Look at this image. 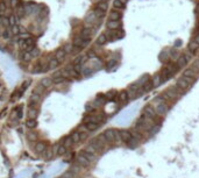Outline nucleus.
I'll use <instances>...</instances> for the list:
<instances>
[{
	"instance_id": "obj_1",
	"label": "nucleus",
	"mask_w": 199,
	"mask_h": 178,
	"mask_svg": "<svg viewBox=\"0 0 199 178\" xmlns=\"http://www.w3.org/2000/svg\"><path fill=\"white\" fill-rule=\"evenodd\" d=\"M103 135L105 136L107 143H118L119 141H121L120 135H119V131L113 129V128L106 129L105 132L103 133Z\"/></svg>"
},
{
	"instance_id": "obj_2",
	"label": "nucleus",
	"mask_w": 199,
	"mask_h": 178,
	"mask_svg": "<svg viewBox=\"0 0 199 178\" xmlns=\"http://www.w3.org/2000/svg\"><path fill=\"white\" fill-rule=\"evenodd\" d=\"M162 97L165 101H176L181 97V93L177 91V89L175 86H170L169 89H167L164 91V93H162Z\"/></svg>"
},
{
	"instance_id": "obj_3",
	"label": "nucleus",
	"mask_w": 199,
	"mask_h": 178,
	"mask_svg": "<svg viewBox=\"0 0 199 178\" xmlns=\"http://www.w3.org/2000/svg\"><path fill=\"white\" fill-rule=\"evenodd\" d=\"M190 86H191V85H190V84H189V83H187V81L183 78V77H182V78H179L178 81H176V85H175V87L177 89V91L179 92L181 94L185 93V92L189 90V87H190Z\"/></svg>"
},
{
	"instance_id": "obj_4",
	"label": "nucleus",
	"mask_w": 199,
	"mask_h": 178,
	"mask_svg": "<svg viewBox=\"0 0 199 178\" xmlns=\"http://www.w3.org/2000/svg\"><path fill=\"white\" fill-rule=\"evenodd\" d=\"M154 106H155L154 108H155V111H156V114L160 115V116H164V115L169 112V106H168L167 101L156 104V105H154Z\"/></svg>"
},
{
	"instance_id": "obj_5",
	"label": "nucleus",
	"mask_w": 199,
	"mask_h": 178,
	"mask_svg": "<svg viewBox=\"0 0 199 178\" xmlns=\"http://www.w3.org/2000/svg\"><path fill=\"white\" fill-rule=\"evenodd\" d=\"M88 43H90V40L84 39L82 35H78V36H76V37L73 39V42H72V44L76 47V48H78V49H83V48H85Z\"/></svg>"
},
{
	"instance_id": "obj_6",
	"label": "nucleus",
	"mask_w": 199,
	"mask_h": 178,
	"mask_svg": "<svg viewBox=\"0 0 199 178\" xmlns=\"http://www.w3.org/2000/svg\"><path fill=\"white\" fill-rule=\"evenodd\" d=\"M142 115H145L147 118H150V119H156V111L152 107V105H147L145 108L142 109Z\"/></svg>"
},
{
	"instance_id": "obj_7",
	"label": "nucleus",
	"mask_w": 199,
	"mask_h": 178,
	"mask_svg": "<svg viewBox=\"0 0 199 178\" xmlns=\"http://www.w3.org/2000/svg\"><path fill=\"white\" fill-rule=\"evenodd\" d=\"M119 135H120L121 141L125 142V143H128L129 141L132 140V138H133L132 132H130V131H127V129H121V131H119Z\"/></svg>"
},
{
	"instance_id": "obj_8",
	"label": "nucleus",
	"mask_w": 199,
	"mask_h": 178,
	"mask_svg": "<svg viewBox=\"0 0 199 178\" xmlns=\"http://www.w3.org/2000/svg\"><path fill=\"white\" fill-rule=\"evenodd\" d=\"M37 114H39V107L36 105H29V107L27 109L28 119H36Z\"/></svg>"
},
{
	"instance_id": "obj_9",
	"label": "nucleus",
	"mask_w": 199,
	"mask_h": 178,
	"mask_svg": "<svg viewBox=\"0 0 199 178\" xmlns=\"http://www.w3.org/2000/svg\"><path fill=\"white\" fill-rule=\"evenodd\" d=\"M77 164L81 165L82 168H88L91 165V162L88 161V158L83 155V154H79V155L77 156Z\"/></svg>"
},
{
	"instance_id": "obj_10",
	"label": "nucleus",
	"mask_w": 199,
	"mask_h": 178,
	"mask_svg": "<svg viewBox=\"0 0 199 178\" xmlns=\"http://www.w3.org/2000/svg\"><path fill=\"white\" fill-rule=\"evenodd\" d=\"M98 19H97V17H96V14H94V12L92 13H88V17H85V23H86V27H92L94 23H96V21H97Z\"/></svg>"
},
{
	"instance_id": "obj_11",
	"label": "nucleus",
	"mask_w": 199,
	"mask_h": 178,
	"mask_svg": "<svg viewBox=\"0 0 199 178\" xmlns=\"http://www.w3.org/2000/svg\"><path fill=\"white\" fill-rule=\"evenodd\" d=\"M41 94H39V93H36V92H33L32 93V96L29 97V105H39L40 101H41Z\"/></svg>"
},
{
	"instance_id": "obj_12",
	"label": "nucleus",
	"mask_w": 199,
	"mask_h": 178,
	"mask_svg": "<svg viewBox=\"0 0 199 178\" xmlns=\"http://www.w3.org/2000/svg\"><path fill=\"white\" fill-rule=\"evenodd\" d=\"M106 27L110 30H117L118 28L121 27V22L120 21H115V20H108L106 23Z\"/></svg>"
},
{
	"instance_id": "obj_13",
	"label": "nucleus",
	"mask_w": 199,
	"mask_h": 178,
	"mask_svg": "<svg viewBox=\"0 0 199 178\" xmlns=\"http://www.w3.org/2000/svg\"><path fill=\"white\" fill-rule=\"evenodd\" d=\"M46 149H47V144L44 143V142H42V141L37 142V143L35 144V147H34V150H35V153H37V154L44 153Z\"/></svg>"
},
{
	"instance_id": "obj_14",
	"label": "nucleus",
	"mask_w": 199,
	"mask_h": 178,
	"mask_svg": "<svg viewBox=\"0 0 199 178\" xmlns=\"http://www.w3.org/2000/svg\"><path fill=\"white\" fill-rule=\"evenodd\" d=\"M59 65V61L58 59H56V58H51V59H49V62H48V69L49 70H56L58 68Z\"/></svg>"
},
{
	"instance_id": "obj_15",
	"label": "nucleus",
	"mask_w": 199,
	"mask_h": 178,
	"mask_svg": "<svg viewBox=\"0 0 199 178\" xmlns=\"http://www.w3.org/2000/svg\"><path fill=\"white\" fill-rule=\"evenodd\" d=\"M20 59L21 61H24V62H29L30 59H32V55H30L29 51H27V50H22V51L20 52Z\"/></svg>"
},
{
	"instance_id": "obj_16",
	"label": "nucleus",
	"mask_w": 199,
	"mask_h": 178,
	"mask_svg": "<svg viewBox=\"0 0 199 178\" xmlns=\"http://www.w3.org/2000/svg\"><path fill=\"white\" fill-rule=\"evenodd\" d=\"M118 99H119V101H121V103H127L129 100L128 91H121L119 93V96H118Z\"/></svg>"
},
{
	"instance_id": "obj_17",
	"label": "nucleus",
	"mask_w": 199,
	"mask_h": 178,
	"mask_svg": "<svg viewBox=\"0 0 199 178\" xmlns=\"http://www.w3.org/2000/svg\"><path fill=\"white\" fill-rule=\"evenodd\" d=\"M82 154L84 156H85V157H86V158H88V161L91 162V163H92V162H94L96 161V160H97V154H93V153H90V151H88V150H83L82 151Z\"/></svg>"
},
{
	"instance_id": "obj_18",
	"label": "nucleus",
	"mask_w": 199,
	"mask_h": 178,
	"mask_svg": "<svg viewBox=\"0 0 199 178\" xmlns=\"http://www.w3.org/2000/svg\"><path fill=\"white\" fill-rule=\"evenodd\" d=\"M66 55H68V54L65 52L64 49H58V50L56 51V54H55V58H56V59H58L59 62H62V61L66 57Z\"/></svg>"
},
{
	"instance_id": "obj_19",
	"label": "nucleus",
	"mask_w": 199,
	"mask_h": 178,
	"mask_svg": "<svg viewBox=\"0 0 199 178\" xmlns=\"http://www.w3.org/2000/svg\"><path fill=\"white\" fill-rule=\"evenodd\" d=\"M84 126L88 128V132H94V131H97L99 128L100 125L99 123H96V122H86V123H84Z\"/></svg>"
},
{
	"instance_id": "obj_20",
	"label": "nucleus",
	"mask_w": 199,
	"mask_h": 178,
	"mask_svg": "<svg viewBox=\"0 0 199 178\" xmlns=\"http://www.w3.org/2000/svg\"><path fill=\"white\" fill-rule=\"evenodd\" d=\"M110 20H115V21H120L121 20V17H122V14L120 13V12L118 11H112L110 13Z\"/></svg>"
},
{
	"instance_id": "obj_21",
	"label": "nucleus",
	"mask_w": 199,
	"mask_h": 178,
	"mask_svg": "<svg viewBox=\"0 0 199 178\" xmlns=\"http://www.w3.org/2000/svg\"><path fill=\"white\" fill-rule=\"evenodd\" d=\"M27 138H28V141H30V142H36L37 138H39V134L32 129V131L28 132V134H27Z\"/></svg>"
},
{
	"instance_id": "obj_22",
	"label": "nucleus",
	"mask_w": 199,
	"mask_h": 178,
	"mask_svg": "<svg viewBox=\"0 0 199 178\" xmlns=\"http://www.w3.org/2000/svg\"><path fill=\"white\" fill-rule=\"evenodd\" d=\"M66 151H68V148L65 147V146H63V144H58L57 146V148H56V150H55V153L57 154V155L59 156H63L66 154Z\"/></svg>"
},
{
	"instance_id": "obj_23",
	"label": "nucleus",
	"mask_w": 199,
	"mask_h": 178,
	"mask_svg": "<svg viewBox=\"0 0 199 178\" xmlns=\"http://www.w3.org/2000/svg\"><path fill=\"white\" fill-rule=\"evenodd\" d=\"M152 85H154V87H158L163 81H162V77H161V75H155L154 77H152Z\"/></svg>"
},
{
	"instance_id": "obj_24",
	"label": "nucleus",
	"mask_w": 199,
	"mask_h": 178,
	"mask_svg": "<svg viewBox=\"0 0 199 178\" xmlns=\"http://www.w3.org/2000/svg\"><path fill=\"white\" fill-rule=\"evenodd\" d=\"M186 64H187L186 59L183 57V56H179V57L177 58V63H176V65H177L178 69H183V68H185Z\"/></svg>"
},
{
	"instance_id": "obj_25",
	"label": "nucleus",
	"mask_w": 199,
	"mask_h": 178,
	"mask_svg": "<svg viewBox=\"0 0 199 178\" xmlns=\"http://www.w3.org/2000/svg\"><path fill=\"white\" fill-rule=\"evenodd\" d=\"M70 136H71V138H72V141H73V143H75V144L82 141V138H81V133L78 132V131H76V132H73V133H71Z\"/></svg>"
},
{
	"instance_id": "obj_26",
	"label": "nucleus",
	"mask_w": 199,
	"mask_h": 178,
	"mask_svg": "<svg viewBox=\"0 0 199 178\" xmlns=\"http://www.w3.org/2000/svg\"><path fill=\"white\" fill-rule=\"evenodd\" d=\"M96 8H98V9H101V11L106 12L107 11V8H108V4H107V1L106 0H101L99 1L98 4H97V7Z\"/></svg>"
},
{
	"instance_id": "obj_27",
	"label": "nucleus",
	"mask_w": 199,
	"mask_h": 178,
	"mask_svg": "<svg viewBox=\"0 0 199 178\" xmlns=\"http://www.w3.org/2000/svg\"><path fill=\"white\" fill-rule=\"evenodd\" d=\"M26 126H27V128H29V129H34L37 126V121H36V119H27Z\"/></svg>"
},
{
	"instance_id": "obj_28",
	"label": "nucleus",
	"mask_w": 199,
	"mask_h": 178,
	"mask_svg": "<svg viewBox=\"0 0 199 178\" xmlns=\"http://www.w3.org/2000/svg\"><path fill=\"white\" fill-rule=\"evenodd\" d=\"M40 84H41V85H43L44 87H50L54 84L53 78H48V77H46V78H43V79H42Z\"/></svg>"
},
{
	"instance_id": "obj_29",
	"label": "nucleus",
	"mask_w": 199,
	"mask_h": 178,
	"mask_svg": "<svg viewBox=\"0 0 199 178\" xmlns=\"http://www.w3.org/2000/svg\"><path fill=\"white\" fill-rule=\"evenodd\" d=\"M160 129H161V125H160V123H155V125L148 131V133H149V135H155L156 133L160 132Z\"/></svg>"
},
{
	"instance_id": "obj_30",
	"label": "nucleus",
	"mask_w": 199,
	"mask_h": 178,
	"mask_svg": "<svg viewBox=\"0 0 199 178\" xmlns=\"http://www.w3.org/2000/svg\"><path fill=\"white\" fill-rule=\"evenodd\" d=\"M152 89H154V85H152V81H148L145 85H142V90H143V92H145V93L152 91Z\"/></svg>"
},
{
	"instance_id": "obj_31",
	"label": "nucleus",
	"mask_w": 199,
	"mask_h": 178,
	"mask_svg": "<svg viewBox=\"0 0 199 178\" xmlns=\"http://www.w3.org/2000/svg\"><path fill=\"white\" fill-rule=\"evenodd\" d=\"M0 25H1L4 28L9 27V17H0Z\"/></svg>"
},
{
	"instance_id": "obj_32",
	"label": "nucleus",
	"mask_w": 199,
	"mask_h": 178,
	"mask_svg": "<svg viewBox=\"0 0 199 178\" xmlns=\"http://www.w3.org/2000/svg\"><path fill=\"white\" fill-rule=\"evenodd\" d=\"M148 81H149V75H145V76H142V77H141L140 79L136 81L135 84H137L140 87H142V85H145Z\"/></svg>"
},
{
	"instance_id": "obj_33",
	"label": "nucleus",
	"mask_w": 199,
	"mask_h": 178,
	"mask_svg": "<svg viewBox=\"0 0 199 178\" xmlns=\"http://www.w3.org/2000/svg\"><path fill=\"white\" fill-rule=\"evenodd\" d=\"M73 144H75V143H73V141H72V138H71L70 135H69V136H66V138L63 140V146H65L68 149H69L70 147H72Z\"/></svg>"
},
{
	"instance_id": "obj_34",
	"label": "nucleus",
	"mask_w": 199,
	"mask_h": 178,
	"mask_svg": "<svg viewBox=\"0 0 199 178\" xmlns=\"http://www.w3.org/2000/svg\"><path fill=\"white\" fill-rule=\"evenodd\" d=\"M2 37H5L6 40H8V39H11L12 37V35H13V33H12V30H11V27H7V28H5L4 29V32H2Z\"/></svg>"
},
{
	"instance_id": "obj_35",
	"label": "nucleus",
	"mask_w": 199,
	"mask_h": 178,
	"mask_svg": "<svg viewBox=\"0 0 199 178\" xmlns=\"http://www.w3.org/2000/svg\"><path fill=\"white\" fill-rule=\"evenodd\" d=\"M183 77H190V78H196V72L192 69H186L183 72Z\"/></svg>"
},
{
	"instance_id": "obj_36",
	"label": "nucleus",
	"mask_w": 199,
	"mask_h": 178,
	"mask_svg": "<svg viewBox=\"0 0 199 178\" xmlns=\"http://www.w3.org/2000/svg\"><path fill=\"white\" fill-rule=\"evenodd\" d=\"M107 41H108V40H107L106 35L105 34H101L99 37L97 39V44H98V46H104V44H105Z\"/></svg>"
},
{
	"instance_id": "obj_37",
	"label": "nucleus",
	"mask_w": 199,
	"mask_h": 178,
	"mask_svg": "<svg viewBox=\"0 0 199 178\" xmlns=\"http://www.w3.org/2000/svg\"><path fill=\"white\" fill-rule=\"evenodd\" d=\"M125 6H126V4L121 2L120 0H114V1H113V7H114L115 9H123Z\"/></svg>"
},
{
	"instance_id": "obj_38",
	"label": "nucleus",
	"mask_w": 199,
	"mask_h": 178,
	"mask_svg": "<svg viewBox=\"0 0 199 178\" xmlns=\"http://www.w3.org/2000/svg\"><path fill=\"white\" fill-rule=\"evenodd\" d=\"M76 49V47L73 46L72 43H69V44H66L64 47V50L66 54H71V52H75V51H78V50H75Z\"/></svg>"
},
{
	"instance_id": "obj_39",
	"label": "nucleus",
	"mask_w": 199,
	"mask_h": 178,
	"mask_svg": "<svg viewBox=\"0 0 199 178\" xmlns=\"http://www.w3.org/2000/svg\"><path fill=\"white\" fill-rule=\"evenodd\" d=\"M187 47H189V50H190L191 52H193V51H196V50L199 48V44H198V43H196L194 41H191V42L189 43V46H187Z\"/></svg>"
},
{
	"instance_id": "obj_40",
	"label": "nucleus",
	"mask_w": 199,
	"mask_h": 178,
	"mask_svg": "<svg viewBox=\"0 0 199 178\" xmlns=\"http://www.w3.org/2000/svg\"><path fill=\"white\" fill-rule=\"evenodd\" d=\"M169 52L168 51H162L160 54V59L162 61V62H168V59H169Z\"/></svg>"
},
{
	"instance_id": "obj_41",
	"label": "nucleus",
	"mask_w": 199,
	"mask_h": 178,
	"mask_svg": "<svg viewBox=\"0 0 199 178\" xmlns=\"http://www.w3.org/2000/svg\"><path fill=\"white\" fill-rule=\"evenodd\" d=\"M183 57L186 59V62L189 63V62H191L192 61V58H193V52H191L190 50L189 51H185L184 52V55H183Z\"/></svg>"
},
{
	"instance_id": "obj_42",
	"label": "nucleus",
	"mask_w": 199,
	"mask_h": 178,
	"mask_svg": "<svg viewBox=\"0 0 199 178\" xmlns=\"http://www.w3.org/2000/svg\"><path fill=\"white\" fill-rule=\"evenodd\" d=\"M54 154H55V151L53 149H46V151H44V158L50 160V158H53Z\"/></svg>"
},
{
	"instance_id": "obj_43",
	"label": "nucleus",
	"mask_w": 199,
	"mask_h": 178,
	"mask_svg": "<svg viewBox=\"0 0 199 178\" xmlns=\"http://www.w3.org/2000/svg\"><path fill=\"white\" fill-rule=\"evenodd\" d=\"M75 176H76V175L72 172L71 170H69V171H65V172L61 176V178H75Z\"/></svg>"
},
{
	"instance_id": "obj_44",
	"label": "nucleus",
	"mask_w": 199,
	"mask_h": 178,
	"mask_svg": "<svg viewBox=\"0 0 199 178\" xmlns=\"http://www.w3.org/2000/svg\"><path fill=\"white\" fill-rule=\"evenodd\" d=\"M127 144H128V147H130V148H135V147H137V144H139V140L132 138V140H130Z\"/></svg>"
},
{
	"instance_id": "obj_45",
	"label": "nucleus",
	"mask_w": 199,
	"mask_h": 178,
	"mask_svg": "<svg viewBox=\"0 0 199 178\" xmlns=\"http://www.w3.org/2000/svg\"><path fill=\"white\" fill-rule=\"evenodd\" d=\"M169 56L170 57H172V59H177V58L179 57V54L177 52L176 49H171L169 51Z\"/></svg>"
},
{
	"instance_id": "obj_46",
	"label": "nucleus",
	"mask_w": 199,
	"mask_h": 178,
	"mask_svg": "<svg viewBox=\"0 0 199 178\" xmlns=\"http://www.w3.org/2000/svg\"><path fill=\"white\" fill-rule=\"evenodd\" d=\"M6 11H7V4L5 2V1L0 0V14L5 13Z\"/></svg>"
},
{
	"instance_id": "obj_47",
	"label": "nucleus",
	"mask_w": 199,
	"mask_h": 178,
	"mask_svg": "<svg viewBox=\"0 0 199 178\" xmlns=\"http://www.w3.org/2000/svg\"><path fill=\"white\" fill-rule=\"evenodd\" d=\"M44 89H46V87L43 86V85L39 84V85H37V86L35 87L34 92H36V93H39V94H41V96H42V93H43V91H44Z\"/></svg>"
},
{
	"instance_id": "obj_48",
	"label": "nucleus",
	"mask_w": 199,
	"mask_h": 178,
	"mask_svg": "<svg viewBox=\"0 0 199 178\" xmlns=\"http://www.w3.org/2000/svg\"><path fill=\"white\" fill-rule=\"evenodd\" d=\"M114 97H117V91H110L106 93V98L107 99H114Z\"/></svg>"
},
{
	"instance_id": "obj_49",
	"label": "nucleus",
	"mask_w": 199,
	"mask_h": 178,
	"mask_svg": "<svg viewBox=\"0 0 199 178\" xmlns=\"http://www.w3.org/2000/svg\"><path fill=\"white\" fill-rule=\"evenodd\" d=\"M30 55H32V58L33 57H37V56H39V55H40V50H39V49H37V48H34V49H33V50H30Z\"/></svg>"
},
{
	"instance_id": "obj_50",
	"label": "nucleus",
	"mask_w": 199,
	"mask_h": 178,
	"mask_svg": "<svg viewBox=\"0 0 199 178\" xmlns=\"http://www.w3.org/2000/svg\"><path fill=\"white\" fill-rule=\"evenodd\" d=\"M9 17V27H12V26H15L17 25V17H14V15H11Z\"/></svg>"
},
{
	"instance_id": "obj_51",
	"label": "nucleus",
	"mask_w": 199,
	"mask_h": 178,
	"mask_svg": "<svg viewBox=\"0 0 199 178\" xmlns=\"http://www.w3.org/2000/svg\"><path fill=\"white\" fill-rule=\"evenodd\" d=\"M191 69L194 71V72H199V59H197L194 63H193V65H192V68Z\"/></svg>"
},
{
	"instance_id": "obj_52",
	"label": "nucleus",
	"mask_w": 199,
	"mask_h": 178,
	"mask_svg": "<svg viewBox=\"0 0 199 178\" xmlns=\"http://www.w3.org/2000/svg\"><path fill=\"white\" fill-rule=\"evenodd\" d=\"M82 72L84 75H90V74H92V69L91 68H84L82 70Z\"/></svg>"
},
{
	"instance_id": "obj_53",
	"label": "nucleus",
	"mask_w": 199,
	"mask_h": 178,
	"mask_svg": "<svg viewBox=\"0 0 199 178\" xmlns=\"http://www.w3.org/2000/svg\"><path fill=\"white\" fill-rule=\"evenodd\" d=\"M115 64H117V61H115V59H112V61H110V62H108V64H107V69H111L112 66H114Z\"/></svg>"
},
{
	"instance_id": "obj_54",
	"label": "nucleus",
	"mask_w": 199,
	"mask_h": 178,
	"mask_svg": "<svg viewBox=\"0 0 199 178\" xmlns=\"http://www.w3.org/2000/svg\"><path fill=\"white\" fill-rule=\"evenodd\" d=\"M11 5L13 7H18L19 6V0H11Z\"/></svg>"
},
{
	"instance_id": "obj_55",
	"label": "nucleus",
	"mask_w": 199,
	"mask_h": 178,
	"mask_svg": "<svg viewBox=\"0 0 199 178\" xmlns=\"http://www.w3.org/2000/svg\"><path fill=\"white\" fill-rule=\"evenodd\" d=\"M94 56H96V54H94L93 51H90V52H88V57H91V58H93Z\"/></svg>"
},
{
	"instance_id": "obj_56",
	"label": "nucleus",
	"mask_w": 199,
	"mask_h": 178,
	"mask_svg": "<svg viewBox=\"0 0 199 178\" xmlns=\"http://www.w3.org/2000/svg\"><path fill=\"white\" fill-rule=\"evenodd\" d=\"M193 41H194L196 43H198V44H199V34H197L196 36H194V40H193Z\"/></svg>"
},
{
	"instance_id": "obj_57",
	"label": "nucleus",
	"mask_w": 199,
	"mask_h": 178,
	"mask_svg": "<svg viewBox=\"0 0 199 178\" xmlns=\"http://www.w3.org/2000/svg\"><path fill=\"white\" fill-rule=\"evenodd\" d=\"M181 44V42H179V40H177V42H176V47H178Z\"/></svg>"
},
{
	"instance_id": "obj_58",
	"label": "nucleus",
	"mask_w": 199,
	"mask_h": 178,
	"mask_svg": "<svg viewBox=\"0 0 199 178\" xmlns=\"http://www.w3.org/2000/svg\"><path fill=\"white\" fill-rule=\"evenodd\" d=\"M196 12H197V13H199V5L197 6V8H196Z\"/></svg>"
},
{
	"instance_id": "obj_59",
	"label": "nucleus",
	"mask_w": 199,
	"mask_h": 178,
	"mask_svg": "<svg viewBox=\"0 0 199 178\" xmlns=\"http://www.w3.org/2000/svg\"><path fill=\"white\" fill-rule=\"evenodd\" d=\"M120 1H121V2H123V4H126V2H127V0H120Z\"/></svg>"
},
{
	"instance_id": "obj_60",
	"label": "nucleus",
	"mask_w": 199,
	"mask_h": 178,
	"mask_svg": "<svg viewBox=\"0 0 199 178\" xmlns=\"http://www.w3.org/2000/svg\"><path fill=\"white\" fill-rule=\"evenodd\" d=\"M197 30H198V34H199V26H198V29H197Z\"/></svg>"
}]
</instances>
